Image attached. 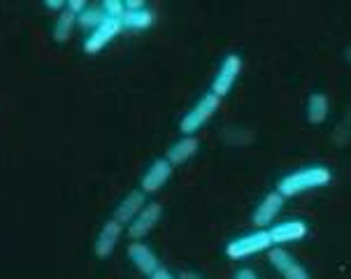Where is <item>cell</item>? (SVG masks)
Instances as JSON below:
<instances>
[{"mask_svg":"<svg viewBox=\"0 0 351 279\" xmlns=\"http://www.w3.org/2000/svg\"><path fill=\"white\" fill-rule=\"evenodd\" d=\"M332 180V172L324 165H307V168L293 170L289 175H284L277 184V191L284 195V198H295V195H302L307 191H314V189H324L328 186Z\"/></svg>","mask_w":351,"mask_h":279,"instance_id":"cell-1","label":"cell"},{"mask_svg":"<svg viewBox=\"0 0 351 279\" xmlns=\"http://www.w3.org/2000/svg\"><path fill=\"white\" fill-rule=\"evenodd\" d=\"M270 249H272L270 233H267V230L256 228V230H252V233L230 240L228 245H226V256H228L230 260H247V258L256 256V254L270 252Z\"/></svg>","mask_w":351,"mask_h":279,"instance_id":"cell-2","label":"cell"},{"mask_svg":"<svg viewBox=\"0 0 351 279\" xmlns=\"http://www.w3.org/2000/svg\"><path fill=\"white\" fill-rule=\"evenodd\" d=\"M219 108H221V98H217L210 91L202 93V96L195 100L193 108L180 119V133L182 135H195L214 114H217Z\"/></svg>","mask_w":351,"mask_h":279,"instance_id":"cell-3","label":"cell"},{"mask_svg":"<svg viewBox=\"0 0 351 279\" xmlns=\"http://www.w3.org/2000/svg\"><path fill=\"white\" fill-rule=\"evenodd\" d=\"M242 73V58L237 54H228L223 58V63L219 65L217 75L212 80V86H210V93H214L217 98H226L230 91H233L237 77Z\"/></svg>","mask_w":351,"mask_h":279,"instance_id":"cell-4","label":"cell"},{"mask_svg":"<svg viewBox=\"0 0 351 279\" xmlns=\"http://www.w3.org/2000/svg\"><path fill=\"white\" fill-rule=\"evenodd\" d=\"M267 263L272 265V270L279 272L282 279H312L305 265L300 260H295L293 254L287 252L284 247H272L267 252Z\"/></svg>","mask_w":351,"mask_h":279,"instance_id":"cell-5","label":"cell"},{"mask_svg":"<svg viewBox=\"0 0 351 279\" xmlns=\"http://www.w3.org/2000/svg\"><path fill=\"white\" fill-rule=\"evenodd\" d=\"M121 31H123L121 19H105L98 28H93L91 33H86L82 49H84L86 54H91V56L100 54V51H103L107 45L114 43L119 35H121Z\"/></svg>","mask_w":351,"mask_h":279,"instance_id":"cell-6","label":"cell"},{"mask_svg":"<svg viewBox=\"0 0 351 279\" xmlns=\"http://www.w3.org/2000/svg\"><path fill=\"white\" fill-rule=\"evenodd\" d=\"M284 195L277 191H270V193H265L263 198H261V203L254 207V212H252V223L256 226V228H261V230H267V228H272L275 226V219L279 217V212H282V207H284Z\"/></svg>","mask_w":351,"mask_h":279,"instance_id":"cell-7","label":"cell"},{"mask_svg":"<svg viewBox=\"0 0 351 279\" xmlns=\"http://www.w3.org/2000/svg\"><path fill=\"white\" fill-rule=\"evenodd\" d=\"M160 219H163V207H160V203H147L145 210H142L140 215L133 219V223L126 226L128 240L142 242L154 228H156Z\"/></svg>","mask_w":351,"mask_h":279,"instance_id":"cell-8","label":"cell"},{"mask_svg":"<svg viewBox=\"0 0 351 279\" xmlns=\"http://www.w3.org/2000/svg\"><path fill=\"white\" fill-rule=\"evenodd\" d=\"M172 170H175V165H172L165 156L152 161V165L145 170V175H142V180H140V191L147 193V195L160 191V189L170 182Z\"/></svg>","mask_w":351,"mask_h":279,"instance_id":"cell-9","label":"cell"},{"mask_svg":"<svg viewBox=\"0 0 351 279\" xmlns=\"http://www.w3.org/2000/svg\"><path fill=\"white\" fill-rule=\"evenodd\" d=\"M272 240V247H287L291 242H300L305 240L309 233V226L302 219H289V221L275 223L272 228H267Z\"/></svg>","mask_w":351,"mask_h":279,"instance_id":"cell-10","label":"cell"},{"mask_svg":"<svg viewBox=\"0 0 351 279\" xmlns=\"http://www.w3.org/2000/svg\"><path fill=\"white\" fill-rule=\"evenodd\" d=\"M126 254H128V260L133 263V268L145 277H152L154 272L160 268V258L147 242H130Z\"/></svg>","mask_w":351,"mask_h":279,"instance_id":"cell-11","label":"cell"},{"mask_svg":"<svg viewBox=\"0 0 351 279\" xmlns=\"http://www.w3.org/2000/svg\"><path fill=\"white\" fill-rule=\"evenodd\" d=\"M147 203H149V200H147V193H142L140 189H133V191H128L121 198V203L114 207V215H112V219L126 228V226L133 223V219L145 210Z\"/></svg>","mask_w":351,"mask_h":279,"instance_id":"cell-12","label":"cell"},{"mask_svg":"<svg viewBox=\"0 0 351 279\" xmlns=\"http://www.w3.org/2000/svg\"><path fill=\"white\" fill-rule=\"evenodd\" d=\"M123 230L126 228H123L119 221H114V219H110V221L103 223V228H100L96 235V242H93V252H96L98 258H110L112 254H114Z\"/></svg>","mask_w":351,"mask_h":279,"instance_id":"cell-13","label":"cell"},{"mask_svg":"<svg viewBox=\"0 0 351 279\" xmlns=\"http://www.w3.org/2000/svg\"><path fill=\"white\" fill-rule=\"evenodd\" d=\"M198 149H200V142L195 135H182L180 140H175L168 147L165 158H168L172 165H184V163L191 161L195 154H198Z\"/></svg>","mask_w":351,"mask_h":279,"instance_id":"cell-14","label":"cell"},{"mask_svg":"<svg viewBox=\"0 0 351 279\" xmlns=\"http://www.w3.org/2000/svg\"><path fill=\"white\" fill-rule=\"evenodd\" d=\"M328 112H330V100L326 93H312L307 98V105H305V114H307V121L319 126L328 119Z\"/></svg>","mask_w":351,"mask_h":279,"instance_id":"cell-15","label":"cell"},{"mask_svg":"<svg viewBox=\"0 0 351 279\" xmlns=\"http://www.w3.org/2000/svg\"><path fill=\"white\" fill-rule=\"evenodd\" d=\"M75 26H77V16L65 8L61 14H56V21H53V28H51L53 43H58V45L68 43L70 35H73V31H75Z\"/></svg>","mask_w":351,"mask_h":279,"instance_id":"cell-16","label":"cell"},{"mask_svg":"<svg viewBox=\"0 0 351 279\" xmlns=\"http://www.w3.org/2000/svg\"><path fill=\"white\" fill-rule=\"evenodd\" d=\"M154 23V12L149 8L142 10H130L121 16L123 31H147Z\"/></svg>","mask_w":351,"mask_h":279,"instance_id":"cell-17","label":"cell"},{"mask_svg":"<svg viewBox=\"0 0 351 279\" xmlns=\"http://www.w3.org/2000/svg\"><path fill=\"white\" fill-rule=\"evenodd\" d=\"M105 19H107V16L103 14L100 5H88V8L82 12L80 16H77V26H82L86 33H91L93 28H98Z\"/></svg>","mask_w":351,"mask_h":279,"instance_id":"cell-18","label":"cell"},{"mask_svg":"<svg viewBox=\"0 0 351 279\" xmlns=\"http://www.w3.org/2000/svg\"><path fill=\"white\" fill-rule=\"evenodd\" d=\"M98 5L107 19H121V16L126 14V3H123V0H103V3H98Z\"/></svg>","mask_w":351,"mask_h":279,"instance_id":"cell-19","label":"cell"},{"mask_svg":"<svg viewBox=\"0 0 351 279\" xmlns=\"http://www.w3.org/2000/svg\"><path fill=\"white\" fill-rule=\"evenodd\" d=\"M65 8L73 12L75 16H80L82 12H84V10L88 8V3H86V0H68V5H65Z\"/></svg>","mask_w":351,"mask_h":279,"instance_id":"cell-20","label":"cell"},{"mask_svg":"<svg viewBox=\"0 0 351 279\" xmlns=\"http://www.w3.org/2000/svg\"><path fill=\"white\" fill-rule=\"evenodd\" d=\"M233 279H258V272H256L254 268H240L233 275Z\"/></svg>","mask_w":351,"mask_h":279,"instance_id":"cell-21","label":"cell"},{"mask_svg":"<svg viewBox=\"0 0 351 279\" xmlns=\"http://www.w3.org/2000/svg\"><path fill=\"white\" fill-rule=\"evenodd\" d=\"M149 279H180V277H177L175 272H170L168 268H163V265H160V268L154 272Z\"/></svg>","mask_w":351,"mask_h":279,"instance_id":"cell-22","label":"cell"},{"mask_svg":"<svg viewBox=\"0 0 351 279\" xmlns=\"http://www.w3.org/2000/svg\"><path fill=\"white\" fill-rule=\"evenodd\" d=\"M65 5H68V3H63V0H47L45 8L51 10V12H56V14H61V12L65 10Z\"/></svg>","mask_w":351,"mask_h":279,"instance_id":"cell-23","label":"cell"},{"mask_svg":"<svg viewBox=\"0 0 351 279\" xmlns=\"http://www.w3.org/2000/svg\"><path fill=\"white\" fill-rule=\"evenodd\" d=\"M177 277H180V279H205V277L200 275V272H195V270H182Z\"/></svg>","mask_w":351,"mask_h":279,"instance_id":"cell-24","label":"cell"},{"mask_svg":"<svg viewBox=\"0 0 351 279\" xmlns=\"http://www.w3.org/2000/svg\"><path fill=\"white\" fill-rule=\"evenodd\" d=\"M142 8H147V5L140 3V0H126V12H130V10H142Z\"/></svg>","mask_w":351,"mask_h":279,"instance_id":"cell-25","label":"cell"},{"mask_svg":"<svg viewBox=\"0 0 351 279\" xmlns=\"http://www.w3.org/2000/svg\"><path fill=\"white\" fill-rule=\"evenodd\" d=\"M347 58H349V61H351V47H349V49H347Z\"/></svg>","mask_w":351,"mask_h":279,"instance_id":"cell-26","label":"cell"}]
</instances>
